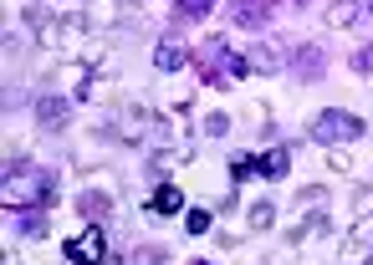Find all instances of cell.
Masks as SVG:
<instances>
[{
  "instance_id": "cell-4",
  "label": "cell",
  "mask_w": 373,
  "mask_h": 265,
  "mask_svg": "<svg viewBox=\"0 0 373 265\" xmlns=\"http://www.w3.org/2000/svg\"><path fill=\"white\" fill-rule=\"evenodd\" d=\"M159 66H164V72H174V66H184V41H174V36H169V41L159 46Z\"/></svg>"
},
{
  "instance_id": "cell-9",
  "label": "cell",
  "mask_w": 373,
  "mask_h": 265,
  "mask_svg": "<svg viewBox=\"0 0 373 265\" xmlns=\"http://www.w3.org/2000/svg\"><path fill=\"white\" fill-rule=\"evenodd\" d=\"M179 10H184V16H204V10H210V0H179Z\"/></svg>"
},
{
  "instance_id": "cell-5",
  "label": "cell",
  "mask_w": 373,
  "mask_h": 265,
  "mask_svg": "<svg viewBox=\"0 0 373 265\" xmlns=\"http://www.w3.org/2000/svg\"><path fill=\"white\" fill-rule=\"evenodd\" d=\"M179 204H184V194H179V189H174V184H164V189H159V194H153V209H164V215H174V209H179Z\"/></svg>"
},
{
  "instance_id": "cell-8",
  "label": "cell",
  "mask_w": 373,
  "mask_h": 265,
  "mask_svg": "<svg viewBox=\"0 0 373 265\" xmlns=\"http://www.w3.org/2000/svg\"><path fill=\"white\" fill-rule=\"evenodd\" d=\"M61 112H67V102H57V97H51V102H41V117H46V123H57Z\"/></svg>"
},
{
  "instance_id": "cell-6",
  "label": "cell",
  "mask_w": 373,
  "mask_h": 265,
  "mask_svg": "<svg viewBox=\"0 0 373 265\" xmlns=\"http://www.w3.org/2000/svg\"><path fill=\"white\" fill-rule=\"evenodd\" d=\"M261 168H266V179H281V174H287V153H266Z\"/></svg>"
},
{
  "instance_id": "cell-3",
  "label": "cell",
  "mask_w": 373,
  "mask_h": 265,
  "mask_svg": "<svg viewBox=\"0 0 373 265\" xmlns=\"http://www.w3.org/2000/svg\"><path fill=\"white\" fill-rule=\"evenodd\" d=\"M266 6H271V0H236V21L240 26H261L266 21Z\"/></svg>"
},
{
  "instance_id": "cell-10",
  "label": "cell",
  "mask_w": 373,
  "mask_h": 265,
  "mask_svg": "<svg viewBox=\"0 0 373 265\" xmlns=\"http://www.w3.org/2000/svg\"><path fill=\"white\" fill-rule=\"evenodd\" d=\"M358 72H373V46H363V57H353Z\"/></svg>"
},
{
  "instance_id": "cell-7",
  "label": "cell",
  "mask_w": 373,
  "mask_h": 265,
  "mask_svg": "<svg viewBox=\"0 0 373 265\" xmlns=\"http://www.w3.org/2000/svg\"><path fill=\"white\" fill-rule=\"evenodd\" d=\"M184 224H189V235H204V230H210V215L195 209V215H184Z\"/></svg>"
},
{
  "instance_id": "cell-2",
  "label": "cell",
  "mask_w": 373,
  "mask_h": 265,
  "mask_svg": "<svg viewBox=\"0 0 373 265\" xmlns=\"http://www.w3.org/2000/svg\"><path fill=\"white\" fill-rule=\"evenodd\" d=\"M102 250H108V240H102V230H87L82 240L72 245V260H77V265H97V260H102Z\"/></svg>"
},
{
  "instance_id": "cell-1",
  "label": "cell",
  "mask_w": 373,
  "mask_h": 265,
  "mask_svg": "<svg viewBox=\"0 0 373 265\" xmlns=\"http://www.w3.org/2000/svg\"><path fill=\"white\" fill-rule=\"evenodd\" d=\"M312 132H317L323 143H348V138H358V132H363V123H358L353 112H317Z\"/></svg>"
}]
</instances>
